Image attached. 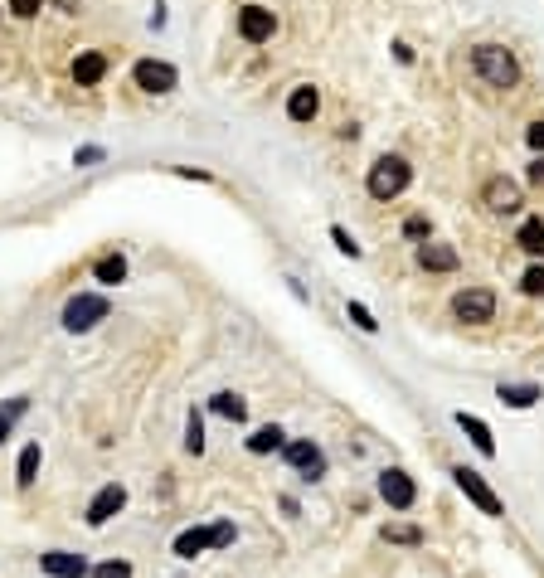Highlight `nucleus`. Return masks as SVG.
Returning a JSON list of instances; mask_svg holds the SVG:
<instances>
[{"mask_svg": "<svg viewBox=\"0 0 544 578\" xmlns=\"http://www.w3.org/2000/svg\"><path fill=\"white\" fill-rule=\"evenodd\" d=\"M331 244H335V248H341V253H350V258H360V244H355V238H350V234H345V228H341V224H331Z\"/></svg>", "mask_w": 544, "mask_h": 578, "instance_id": "nucleus-29", "label": "nucleus"}, {"mask_svg": "<svg viewBox=\"0 0 544 578\" xmlns=\"http://www.w3.org/2000/svg\"><path fill=\"white\" fill-rule=\"evenodd\" d=\"M540 399H544L540 384H501V404H511V408H530Z\"/></svg>", "mask_w": 544, "mask_h": 578, "instance_id": "nucleus-18", "label": "nucleus"}, {"mask_svg": "<svg viewBox=\"0 0 544 578\" xmlns=\"http://www.w3.org/2000/svg\"><path fill=\"white\" fill-rule=\"evenodd\" d=\"M107 311H112V302H107V297H98V292L68 297V307H64V331H74V335L93 331L98 321H107Z\"/></svg>", "mask_w": 544, "mask_h": 578, "instance_id": "nucleus-3", "label": "nucleus"}, {"mask_svg": "<svg viewBox=\"0 0 544 578\" xmlns=\"http://www.w3.org/2000/svg\"><path fill=\"white\" fill-rule=\"evenodd\" d=\"M471 68H477V78L491 83V88H515L520 83V64L505 44H477V49H471Z\"/></svg>", "mask_w": 544, "mask_h": 578, "instance_id": "nucleus-1", "label": "nucleus"}, {"mask_svg": "<svg viewBox=\"0 0 544 578\" xmlns=\"http://www.w3.org/2000/svg\"><path fill=\"white\" fill-rule=\"evenodd\" d=\"M457 428L467 432V438H471V448H477L481 457H495V438H491V428L481 423L477 413H457Z\"/></svg>", "mask_w": 544, "mask_h": 578, "instance_id": "nucleus-15", "label": "nucleus"}, {"mask_svg": "<svg viewBox=\"0 0 544 578\" xmlns=\"http://www.w3.org/2000/svg\"><path fill=\"white\" fill-rule=\"evenodd\" d=\"M452 316L467 321V326H486L495 316V292L491 287H467V292L452 297Z\"/></svg>", "mask_w": 544, "mask_h": 578, "instance_id": "nucleus-4", "label": "nucleus"}, {"mask_svg": "<svg viewBox=\"0 0 544 578\" xmlns=\"http://www.w3.org/2000/svg\"><path fill=\"white\" fill-rule=\"evenodd\" d=\"M107 78V54H78L74 58V83L78 88H93V83Z\"/></svg>", "mask_w": 544, "mask_h": 578, "instance_id": "nucleus-16", "label": "nucleus"}, {"mask_svg": "<svg viewBox=\"0 0 544 578\" xmlns=\"http://www.w3.org/2000/svg\"><path fill=\"white\" fill-rule=\"evenodd\" d=\"M282 452H287V462H292V467H297V472L307 476V481L326 476V452L317 448V442H287Z\"/></svg>", "mask_w": 544, "mask_h": 578, "instance_id": "nucleus-12", "label": "nucleus"}, {"mask_svg": "<svg viewBox=\"0 0 544 578\" xmlns=\"http://www.w3.org/2000/svg\"><path fill=\"white\" fill-rule=\"evenodd\" d=\"M525 141H530V147H535V151H544V122H530Z\"/></svg>", "mask_w": 544, "mask_h": 578, "instance_id": "nucleus-34", "label": "nucleus"}, {"mask_svg": "<svg viewBox=\"0 0 544 578\" xmlns=\"http://www.w3.org/2000/svg\"><path fill=\"white\" fill-rule=\"evenodd\" d=\"M103 156H107L103 147H78V156H74V161H78V165H98Z\"/></svg>", "mask_w": 544, "mask_h": 578, "instance_id": "nucleus-33", "label": "nucleus"}, {"mask_svg": "<svg viewBox=\"0 0 544 578\" xmlns=\"http://www.w3.org/2000/svg\"><path fill=\"white\" fill-rule=\"evenodd\" d=\"M40 569L49 574V578H88V559L83 554H68V549H49V554H40Z\"/></svg>", "mask_w": 544, "mask_h": 578, "instance_id": "nucleus-11", "label": "nucleus"}, {"mask_svg": "<svg viewBox=\"0 0 544 578\" xmlns=\"http://www.w3.org/2000/svg\"><path fill=\"white\" fill-rule=\"evenodd\" d=\"M122 505H127V486H122V481H107V486L98 491V496L88 501V515H83V520H88L93 529H98V525H107V520H112V515L122 511Z\"/></svg>", "mask_w": 544, "mask_h": 578, "instance_id": "nucleus-9", "label": "nucleus"}, {"mask_svg": "<svg viewBox=\"0 0 544 578\" xmlns=\"http://www.w3.org/2000/svg\"><path fill=\"white\" fill-rule=\"evenodd\" d=\"M238 34H244L248 44H268L277 34V15L268 5H244L238 10Z\"/></svg>", "mask_w": 544, "mask_h": 578, "instance_id": "nucleus-7", "label": "nucleus"}, {"mask_svg": "<svg viewBox=\"0 0 544 578\" xmlns=\"http://www.w3.org/2000/svg\"><path fill=\"white\" fill-rule=\"evenodd\" d=\"M185 452L190 457L204 452V418L195 413V408H190V418H185Z\"/></svg>", "mask_w": 544, "mask_h": 578, "instance_id": "nucleus-24", "label": "nucleus"}, {"mask_svg": "<svg viewBox=\"0 0 544 578\" xmlns=\"http://www.w3.org/2000/svg\"><path fill=\"white\" fill-rule=\"evenodd\" d=\"M40 462H44L40 442H30V448L20 452V462H15V481H20V486H34V476H40Z\"/></svg>", "mask_w": 544, "mask_h": 578, "instance_id": "nucleus-21", "label": "nucleus"}, {"mask_svg": "<svg viewBox=\"0 0 544 578\" xmlns=\"http://www.w3.org/2000/svg\"><path fill=\"white\" fill-rule=\"evenodd\" d=\"M131 78H137L141 93H156V98H161V93H175V83H180V74L171 64H161V58H141V64L131 68Z\"/></svg>", "mask_w": 544, "mask_h": 578, "instance_id": "nucleus-6", "label": "nucleus"}, {"mask_svg": "<svg viewBox=\"0 0 544 578\" xmlns=\"http://www.w3.org/2000/svg\"><path fill=\"white\" fill-rule=\"evenodd\" d=\"M379 496L394 505V511H408V505L418 501V486L408 472H398V467H389V472H379Z\"/></svg>", "mask_w": 544, "mask_h": 578, "instance_id": "nucleus-10", "label": "nucleus"}, {"mask_svg": "<svg viewBox=\"0 0 544 578\" xmlns=\"http://www.w3.org/2000/svg\"><path fill=\"white\" fill-rule=\"evenodd\" d=\"M210 408H214L219 418H228V423H244V418H248V404L238 399V394H228V389H224V394H214V404H210Z\"/></svg>", "mask_w": 544, "mask_h": 578, "instance_id": "nucleus-23", "label": "nucleus"}, {"mask_svg": "<svg viewBox=\"0 0 544 578\" xmlns=\"http://www.w3.org/2000/svg\"><path fill=\"white\" fill-rule=\"evenodd\" d=\"M408 180H414V171H408L404 156H379V161L370 165V175H365V190L374 200H394V195L408 190Z\"/></svg>", "mask_w": 544, "mask_h": 578, "instance_id": "nucleus-2", "label": "nucleus"}, {"mask_svg": "<svg viewBox=\"0 0 544 578\" xmlns=\"http://www.w3.org/2000/svg\"><path fill=\"white\" fill-rule=\"evenodd\" d=\"M520 292H525V297H544V268H540V262L520 277Z\"/></svg>", "mask_w": 544, "mask_h": 578, "instance_id": "nucleus-26", "label": "nucleus"}, {"mask_svg": "<svg viewBox=\"0 0 544 578\" xmlns=\"http://www.w3.org/2000/svg\"><path fill=\"white\" fill-rule=\"evenodd\" d=\"M350 321H355L360 331H379V321H374L370 307H360V302H350Z\"/></svg>", "mask_w": 544, "mask_h": 578, "instance_id": "nucleus-30", "label": "nucleus"}, {"mask_svg": "<svg viewBox=\"0 0 544 578\" xmlns=\"http://www.w3.org/2000/svg\"><path fill=\"white\" fill-rule=\"evenodd\" d=\"M54 5H58V10H78V0H54Z\"/></svg>", "mask_w": 544, "mask_h": 578, "instance_id": "nucleus-37", "label": "nucleus"}, {"mask_svg": "<svg viewBox=\"0 0 544 578\" xmlns=\"http://www.w3.org/2000/svg\"><path fill=\"white\" fill-rule=\"evenodd\" d=\"M457 486H462V496L477 505L481 515H505V505H501V496H495V491L486 486V481H481V472H471V467H457Z\"/></svg>", "mask_w": 544, "mask_h": 578, "instance_id": "nucleus-5", "label": "nucleus"}, {"mask_svg": "<svg viewBox=\"0 0 544 578\" xmlns=\"http://www.w3.org/2000/svg\"><path fill=\"white\" fill-rule=\"evenodd\" d=\"M10 428H15V418H10V413H0V442L10 438Z\"/></svg>", "mask_w": 544, "mask_h": 578, "instance_id": "nucleus-35", "label": "nucleus"}, {"mask_svg": "<svg viewBox=\"0 0 544 578\" xmlns=\"http://www.w3.org/2000/svg\"><path fill=\"white\" fill-rule=\"evenodd\" d=\"M238 539V529H234V520H219V525H210V549H228Z\"/></svg>", "mask_w": 544, "mask_h": 578, "instance_id": "nucleus-25", "label": "nucleus"}, {"mask_svg": "<svg viewBox=\"0 0 544 578\" xmlns=\"http://www.w3.org/2000/svg\"><path fill=\"white\" fill-rule=\"evenodd\" d=\"M481 204H486L491 214H515V209H520V204H525V200H520V185H515V180H505V175H491L486 185H481Z\"/></svg>", "mask_w": 544, "mask_h": 578, "instance_id": "nucleus-8", "label": "nucleus"}, {"mask_svg": "<svg viewBox=\"0 0 544 578\" xmlns=\"http://www.w3.org/2000/svg\"><path fill=\"white\" fill-rule=\"evenodd\" d=\"M384 535H389L394 545H418V539H423V529H418V525H389Z\"/></svg>", "mask_w": 544, "mask_h": 578, "instance_id": "nucleus-27", "label": "nucleus"}, {"mask_svg": "<svg viewBox=\"0 0 544 578\" xmlns=\"http://www.w3.org/2000/svg\"><path fill=\"white\" fill-rule=\"evenodd\" d=\"M457 248H447V244H418V268H428V272H457Z\"/></svg>", "mask_w": 544, "mask_h": 578, "instance_id": "nucleus-13", "label": "nucleus"}, {"mask_svg": "<svg viewBox=\"0 0 544 578\" xmlns=\"http://www.w3.org/2000/svg\"><path fill=\"white\" fill-rule=\"evenodd\" d=\"M530 180H535V185H544V161H535V165H530Z\"/></svg>", "mask_w": 544, "mask_h": 578, "instance_id": "nucleus-36", "label": "nucleus"}, {"mask_svg": "<svg viewBox=\"0 0 544 578\" xmlns=\"http://www.w3.org/2000/svg\"><path fill=\"white\" fill-rule=\"evenodd\" d=\"M93 277H98L103 287L127 282V258H122V253H107V258H98V268H93Z\"/></svg>", "mask_w": 544, "mask_h": 578, "instance_id": "nucleus-17", "label": "nucleus"}, {"mask_svg": "<svg viewBox=\"0 0 544 578\" xmlns=\"http://www.w3.org/2000/svg\"><path fill=\"white\" fill-rule=\"evenodd\" d=\"M515 244L530 253V258H544V219H525L515 234Z\"/></svg>", "mask_w": 544, "mask_h": 578, "instance_id": "nucleus-20", "label": "nucleus"}, {"mask_svg": "<svg viewBox=\"0 0 544 578\" xmlns=\"http://www.w3.org/2000/svg\"><path fill=\"white\" fill-rule=\"evenodd\" d=\"M277 448H287V432L277 428V423L258 428V432H253V438H248V452H253V457H263V452H277Z\"/></svg>", "mask_w": 544, "mask_h": 578, "instance_id": "nucleus-19", "label": "nucleus"}, {"mask_svg": "<svg viewBox=\"0 0 544 578\" xmlns=\"http://www.w3.org/2000/svg\"><path fill=\"white\" fill-rule=\"evenodd\" d=\"M93 578H131V564L127 559H107V564L93 569Z\"/></svg>", "mask_w": 544, "mask_h": 578, "instance_id": "nucleus-28", "label": "nucleus"}, {"mask_svg": "<svg viewBox=\"0 0 544 578\" xmlns=\"http://www.w3.org/2000/svg\"><path fill=\"white\" fill-rule=\"evenodd\" d=\"M404 234H408V238H428V234H433V224L423 219V214H414V219H404Z\"/></svg>", "mask_w": 544, "mask_h": 578, "instance_id": "nucleus-32", "label": "nucleus"}, {"mask_svg": "<svg viewBox=\"0 0 544 578\" xmlns=\"http://www.w3.org/2000/svg\"><path fill=\"white\" fill-rule=\"evenodd\" d=\"M49 5V0H10V10H15L20 20H30V15H40V10Z\"/></svg>", "mask_w": 544, "mask_h": 578, "instance_id": "nucleus-31", "label": "nucleus"}, {"mask_svg": "<svg viewBox=\"0 0 544 578\" xmlns=\"http://www.w3.org/2000/svg\"><path fill=\"white\" fill-rule=\"evenodd\" d=\"M317 112H321V93L311 88V83L292 88V98H287V117H292V122H311Z\"/></svg>", "mask_w": 544, "mask_h": 578, "instance_id": "nucleus-14", "label": "nucleus"}, {"mask_svg": "<svg viewBox=\"0 0 544 578\" xmlns=\"http://www.w3.org/2000/svg\"><path fill=\"white\" fill-rule=\"evenodd\" d=\"M210 549V529H180L175 535V554L180 559H195V554Z\"/></svg>", "mask_w": 544, "mask_h": 578, "instance_id": "nucleus-22", "label": "nucleus"}]
</instances>
